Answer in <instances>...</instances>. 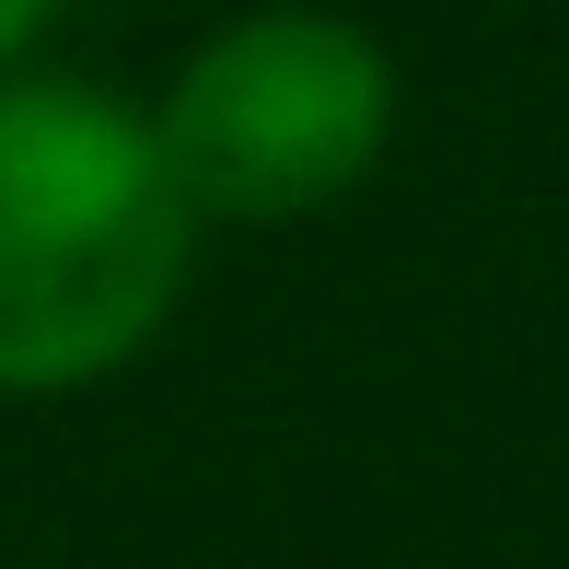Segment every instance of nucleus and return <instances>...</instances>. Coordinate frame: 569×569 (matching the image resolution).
<instances>
[{"instance_id": "f257e3e1", "label": "nucleus", "mask_w": 569, "mask_h": 569, "mask_svg": "<svg viewBox=\"0 0 569 569\" xmlns=\"http://www.w3.org/2000/svg\"><path fill=\"white\" fill-rule=\"evenodd\" d=\"M151 106L82 70H0V396H82L174 326L198 268Z\"/></svg>"}, {"instance_id": "f03ea898", "label": "nucleus", "mask_w": 569, "mask_h": 569, "mask_svg": "<svg viewBox=\"0 0 569 569\" xmlns=\"http://www.w3.org/2000/svg\"><path fill=\"white\" fill-rule=\"evenodd\" d=\"M396 117L407 82L372 23L326 0H268V12L210 23L174 59L151 140L198 221H315L349 187H372Z\"/></svg>"}, {"instance_id": "7ed1b4c3", "label": "nucleus", "mask_w": 569, "mask_h": 569, "mask_svg": "<svg viewBox=\"0 0 569 569\" xmlns=\"http://www.w3.org/2000/svg\"><path fill=\"white\" fill-rule=\"evenodd\" d=\"M59 12H70V0H0V70H23V59H36V36H47Z\"/></svg>"}]
</instances>
